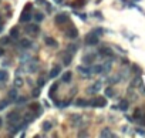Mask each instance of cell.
Returning <instances> with one entry per match:
<instances>
[{
	"mask_svg": "<svg viewBox=\"0 0 145 138\" xmlns=\"http://www.w3.org/2000/svg\"><path fill=\"white\" fill-rule=\"evenodd\" d=\"M90 104L93 105V107H104V105L107 104V100L102 98V97H98V98H94Z\"/></svg>",
	"mask_w": 145,
	"mask_h": 138,
	"instance_id": "1",
	"label": "cell"
},
{
	"mask_svg": "<svg viewBox=\"0 0 145 138\" xmlns=\"http://www.w3.org/2000/svg\"><path fill=\"white\" fill-rule=\"evenodd\" d=\"M31 19V13H30V4H27V9L22 13V17H20V22H28Z\"/></svg>",
	"mask_w": 145,
	"mask_h": 138,
	"instance_id": "2",
	"label": "cell"
},
{
	"mask_svg": "<svg viewBox=\"0 0 145 138\" xmlns=\"http://www.w3.org/2000/svg\"><path fill=\"white\" fill-rule=\"evenodd\" d=\"M85 43H87V44H91V46H94V44L98 43V39H97L95 33H94V34H88V36H87Z\"/></svg>",
	"mask_w": 145,
	"mask_h": 138,
	"instance_id": "3",
	"label": "cell"
},
{
	"mask_svg": "<svg viewBox=\"0 0 145 138\" xmlns=\"http://www.w3.org/2000/svg\"><path fill=\"white\" fill-rule=\"evenodd\" d=\"M60 71H61V67H60V66H54V67L51 68V71H50V77H51V78L57 77L60 74Z\"/></svg>",
	"mask_w": 145,
	"mask_h": 138,
	"instance_id": "4",
	"label": "cell"
},
{
	"mask_svg": "<svg viewBox=\"0 0 145 138\" xmlns=\"http://www.w3.org/2000/svg\"><path fill=\"white\" fill-rule=\"evenodd\" d=\"M68 20V17L65 14H60V16H57L56 17V23L57 24H63V23H65Z\"/></svg>",
	"mask_w": 145,
	"mask_h": 138,
	"instance_id": "5",
	"label": "cell"
},
{
	"mask_svg": "<svg viewBox=\"0 0 145 138\" xmlns=\"http://www.w3.org/2000/svg\"><path fill=\"white\" fill-rule=\"evenodd\" d=\"M19 113H16V111H14V113H10L9 114V118H10V121H13V123H16V121H17V120H19Z\"/></svg>",
	"mask_w": 145,
	"mask_h": 138,
	"instance_id": "6",
	"label": "cell"
},
{
	"mask_svg": "<svg viewBox=\"0 0 145 138\" xmlns=\"http://www.w3.org/2000/svg\"><path fill=\"white\" fill-rule=\"evenodd\" d=\"M27 31L28 33H31V34H37L38 33V26H28Z\"/></svg>",
	"mask_w": 145,
	"mask_h": 138,
	"instance_id": "7",
	"label": "cell"
},
{
	"mask_svg": "<svg viewBox=\"0 0 145 138\" xmlns=\"http://www.w3.org/2000/svg\"><path fill=\"white\" fill-rule=\"evenodd\" d=\"M100 88H101V83H95V86H94V87L88 88V93H97Z\"/></svg>",
	"mask_w": 145,
	"mask_h": 138,
	"instance_id": "8",
	"label": "cell"
},
{
	"mask_svg": "<svg viewBox=\"0 0 145 138\" xmlns=\"http://www.w3.org/2000/svg\"><path fill=\"white\" fill-rule=\"evenodd\" d=\"M67 36L70 37V39H75V37L78 36V33H77V30H75V29H71V30L67 33Z\"/></svg>",
	"mask_w": 145,
	"mask_h": 138,
	"instance_id": "9",
	"label": "cell"
},
{
	"mask_svg": "<svg viewBox=\"0 0 145 138\" xmlns=\"http://www.w3.org/2000/svg\"><path fill=\"white\" fill-rule=\"evenodd\" d=\"M10 37H13V39H17V37H19V30L16 27H13L12 30H10Z\"/></svg>",
	"mask_w": 145,
	"mask_h": 138,
	"instance_id": "10",
	"label": "cell"
},
{
	"mask_svg": "<svg viewBox=\"0 0 145 138\" xmlns=\"http://www.w3.org/2000/svg\"><path fill=\"white\" fill-rule=\"evenodd\" d=\"M118 107H120V110L125 111L127 108H128V101H125V100H122V101L120 103V105H118Z\"/></svg>",
	"mask_w": 145,
	"mask_h": 138,
	"instance_id": "11",
	"label": "cell"
},
{
	"mask_svg": "<svg viewBox=\"0 0 145 138\" xmlns=\"http://www.w3.org/2000/svg\"><path fill=\"white\" fill-rule=\"evenodd\" d=\"M70 80H71V73L67 71V73H64V76H63V81H64V83H68Z\"/></svg>",
	"mask_w": 145,
	"mask_h": 138,
	"instance_id": "12",
	"label": "cell"
},
{
	"mask_svg": "<svg viewBox=\"0 0 145 138\" xmlns=\"http://www.w3.org/2000/svg\"><path fill=\"white\" fill-rule=\"evenodd\" d=\"M93 60H94V56H85V57L83 58V61L85 63V64H90Z\"/></svg>",
	"mask_w": 145,
	"mask_h": 138,
	"instance_id": "13",
	"label": "cell"
},
{
	"mask_svg": "<svg viewBox=\"0 0 145 138\" xmlns=\"http://www.w3.org/2000/svg\"><path fill=\"white\" fill-rule=\"evenodd\" d=\"M77 70L80 71V73H83L84 76H88V74H90V70H88V68H85V67H78Z\"/></svg>",
	"mask_w": 145,
	"mask_h": 138,
	"instance_id": "14",
	"label": "cell"
},
{
	"mask_svg": "<svg viewBox=\"0 0 145 138\" xmlns=\"http://www.w3.org/2000/svg\"><path fill=\"white\" fill-rule=\"evenodd\" d=\"M6 80H7V73L2 70L0 71V81H6Z\"/></svg>",
	"mask_w": 145,
	"mask_h": 138,
	"instance_id": "15",
	"label": "cell"
},
{
	"mask_svg": "<svg viewBox=\"0 0 145 138\" xmlns=\"http://www.w3.org/2000/svg\"><path fill=\"white\" fill-rule=\"evenodd\" d=\"M105 95H107V97H112V95H114V90L108 87V88L105 90Z\"/></svg>",
	"mask_w": 145,
	"mask_h": 138,
	"instance_id": "16",
	"label": "cell"
},
{
	"mask_svg": "<svg viewBox=\"0 0 145 138\" xmlns=\"http://www.w3.org/2000/svg\"><path fill=\"white\" fill-rule=\"evenodd\" d=\"M101 137H112V134L110 132V130H104L101 132Z\"/></svg>",
	"mask_w": 145,
	"mask_h": 138,
	"instance_id": "17",
	"label": "cell"
},
{
	"mask_svg": "<svg viewBox=\"0 0 145 138\" xmlns=\"http://www.w3.org/2000/svg\"><path fill=\"white\" fill-rule=\"evenodd\" d=\"M7 105H9V101H6V100L0 101V110H4V107H7Z\"/></svg>",
	"mask_w": 145,
	"mask_h": 138,
	"instance_id": "18",
	"label": "cell"
},
{
	"mask_svg": "<svg viewBox=\"0 0 145 138\" xmlns=\"http://www.w3.org/2000/svg\"><path fill=\"white\" fill-rule=\"evenodd\" d=\"M22 46L23 47H31V43L28 40H22Z\"/></svg>",
	"mask_w": 145,
	"mask_h": 138,
	"instance_id": "19",
	"label": "cell"
},
{
	"mask_svg": "<svg viewBox=\"0 0 145 138\" xmlns=\"http://www.w3.org/2000/svg\"><path fill=\"white\" fill-rule=\"evenodd\" d=\"M46 44H49V46H56V41H53V39H46Z\"/></svg>",
	"mask_w": 145,
	"mask_h": 138,
	"instance_id": "20",
	"label": "cell"
},
{
	"mask_svg": "<svg viewBox=\"0 0 145 138\" xmlns=\"http://www.w3.org/2000/svg\"><path fill=\"white\" fill-rule=\"evenodd\" d=\"M88 104H90V103L84 101V100H78V101H77V105H83V107H84V105H88Z\"/></svg>",
	"mask_w": 145,
	"mask_h": 138,
	"instance_id": "21",
	"label": "cell"
},
{
	"mask_svg": "<svg viewBox=\"0 0 145 138\" xmlns=\"http://www.w3.org/2000/svg\"><path fill=\"white\" fill-rule=\"evenodd\" d=\"M70 61H71V57L65 54V56H64V64H70Z\"/></svg>",
	"mask_w": 145,
	"mask_h": 138,
	"instance_id": "22",
	"label": "cell"
},
{
	"mask_svg": "<svg viewBox=\"0 0 145 138\" xmlns=\"http://www.w3.org/2000/svg\"><path fill=\"white\" fill-rule=\"evenodd\" d=\"M36 20H37V22H41V20H43V14H41V13H36Z\"/></svg>",
	"mask_w": 145,
	"mask_h": 138,
	"instance_id": "23",
	"label": "cell"
},
{
	"mask_svg": "<svg viewBox=\"0 0 145 138\" xmlns=\"http://www.w3.org/2000/svg\"><path fill=\"white\" fill-rule=\"evenodd\" d=\"M94 71H95V73H101L102 67H101V66H95V67H94Z\"/></svg>",
	"mask_w": 145,
	"mask_h": 138,
	"instance_id": "24",
	"label": "cell"
},
{
	"mask_svg": "<svg viewBox=\"0 0 145 138\" xmlns=\"http://www.w3.org/2000/svg\"><path fill=\"white\" fill-rule=\"evenodd\" d=\"M57 90V84H53V87H51V90H50V95H53V93Z\"/></svg>",
	"mask_w": 145,
	"mask_h": 138,
	"instance_id": "25",
	"label": "cell"
},
{
	"mask_svg": "<svg viewBox=\"0 0 145 138\" xmlns=\"http://www.w3.org/2000/svg\"><path fill=\"white\" fill-rule=\"evenodd\" d=\"M16 94H17V93H16V90H13V91H10V97H12L13 100H14V98H16Z\"/></svg>",
	"mask_w": 145,
	"mask_h": 138,
	"instance_id": "26",
	"label": "cell"
},
{
	"mask_svg": "<svg viewBox=\"0 0 145 138\" xmlns=\"http://www.w3.org/2000/svg\"><path fill=\"white\" fill-rule=\"evenodd\" d=\"M50 128H51V124H50V123L44 124V130H50Z\"/></svg>",
	"mask_w": 145,
	"mask_h": 138,
	"instance_id": "27",
	"label": "cell"
},
{
	"mask_svg": "<svg viewBox=\"0 0 145 138\" xmlns=\"http://www.w3.org/2000/svg\"><path fill=\"white\" fill-rule=\"evenodd\" d=\"M44 84V78H40V80H38V87H41Z\"/></svg>",
	"mask_w": 145,
	"mask_h": 138,
	"instance_id": "28",
	"label": "cell"
},
{
	"mask_svg": "<svg viewBox=\"0 0 145 138\" xmlns=\"http://www.w3.org/2000/svg\"><path fill=\"white\" fill-rule=\"evenodd\" d=\"M20 84H22V80H20V78H17V80H16V86L20 87Z\"/></svg>",
	"mask_w": 145,
	"mask_h": 138,
	"instance_id": "29",
	"label": "cell"
},
{
	"mask_svg": "<svg viewBox=\"0 0 145 138\" xmlns=\"http://www.w3.org/2000/svg\"><path fill=\"white\" fill-rule=\"evenodd\" d=\"M38 93H40V91H38V90H36V91H33V95H38Z\"/></svg>",
	"mask_w": 145,
	"mask_h": 138,
	"instance_id": "30",
	"label": "cell"
},
{
	"mask_svg": "<svg viewBox=\"0 0 145 138\" xmlns=\"http://www.w3.org/2000/svg\"><path fill=\"white\" fill-rule=\"evenodd\" d=\"M0 56H3V50L0 49Z\"/></svg>",
	"mask_w": 145,
	"mask_h": 138,
	"instance_id": "31",
	"label": "cell"
},
{
	"mask_svg": "<svg viewBox=\"0 0 145 138\" xmlns=\"http://www.w3.org/2000/svg\"><path fill=\"white\" fill-rule=\"evenodd\" d=\"M0 125H2V118H0Z\"/></svg>",
	"mask_w": 145,
	"mask_h": 138,
	"instance_id": "32",
	"label": "cell"
},
{
	"mask_svg": "<svg viewBox=\"0 0 145 138\" xmlns=\"http://www.w3.org/2000/svg\"><path fill=\"white\" fill-rule=\"evenodd\" d=\"M0 31H2V24H0Z\"/></svg>",
	"mask_w": 145,
	"mask_h": 138,
	"instance_id": "33",
	"label": "cell"
}]
</instances>
